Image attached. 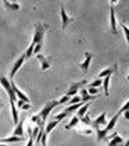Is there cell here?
<instances>
[{
  "mask_svg": "<svg viewBox=\"0 0 129 146\" xmlns=\"http://www.w3.org/2000/svg\"><path fill=\"white\" fill-rule=\"evenodd\" d=\"M49 28L47 24L43 23H38L35 25V31H33V38H32V45H39L42 43L43 39H44V34H46V29Z\"/></svg>",
  "mask_w": 129,
  "mask_h": 146,
  "instance_id": "6da1fadb",
  "label": "cell"
},
{
  "mask_svg": "<svg viewBox=\"0 0 129 146\" xmlns=\"http://www.w3.org/2000/svg\"><path fill=\"white\" fill-rule=\"evenodd\" d=\"M118 117H119V114H115V115H114V117H112V118L107 123V125H106L104 128L97 129V139H99V141H103V139H106V138H107L108 132L114 129L115 124H117V121H118Z\"/></svg>",
  "mask_w": 129,
  "mask_h": 146,
  "instance_id": "7a4b0ae2",
  "label": "cell"
},
{
  "mask_svg": "<svg viewBox=\"0 0 129 146\" xmlns=\"http://www.w3.org/2000/svg\"><path fill=\"white\" fill-rule=\"evenodd\" d=\"M0 85L4 88L6 92H7L10 102H14V103H15V102L18 100V99H17V96H15V93H14V90H13V88H11V82L9 81V79L4 78V77H0Z\"/></svg>",
  "mask_w": 129,
  "mask_h": 146,
  "instance_id": "3957f363",
  "label": "cell"
},
{
  "mask_svg": "<svg viewBox=\"0 0 129 146\" xmlns=\"http://www.w3.org/2000/svg\"><path fill=\"white\" fill-rule=\"evenodd\" d=\"M57 106H58V100H52V102H49V103H46V104L43 106V109L40 110V113H39V115H40L42 121L47 120V117H49L50 111L53 110L54 107H57Z\"/></svg>",
  "mask_w": 129,
  "mask_h": 146,
  "instance_id": "277c9868",
  "label": "cell"
},
{
  "mask_svg": "<svg viewBox=\"0 0 129 146\" xmlns=\"http://www.w3.org/2000/svg\"><path fill=\"white\" fill-rule=\"evenodd\" d=\"M86 84H87V81L86 79H81V81H78V82H74L71 86H69V89L67 90V93L65 95H68L69 98H74L78 95V90L81 89L82 86H85Z\"/></svg>",
  "mask_w": 129,
  "mask_h": 146,
  "instance_id": "5b68a950",
  "label": "cell"
},
{
  "mask_svg": "<svg viewBox=\"0 0 129 146\" xmlns=\"http://www.w3.org/2000/svg\"><path fill=\"white\" fill-rule=\"evenodd\" d=\"M107 123H108L107 121V114H106V113H101L99 117H96V118L92 121V127L97 131V129H100V127L104 128V127L107 125Z\"/></svg>",
  "mask_w": 129,
  "mask_h": 146,
  "instance_id": "8992f818",
  "label": "cell"
},
{
  "mask_svg": "<svg viewBox=\"0 0 129 146\" xmlns=\"http://www.w3.org/2000/svg\"><path fill=\"white\" fill-rule=\"evenodd\" d=\"M71 23H72V18H71V17H68V14H67V11H65L64 4L61 3V28L65 29V28H67Z\"/></svg>",
  "mask_w": 129,
  "mask_h": 146,
  "instance_id": "52a82bcc",
  "label": "cell"
},
{
  "mask_svg": "<svg viewBox=\"0 0 129 146\" xmlns=\"http://www.w3.org/2000/svg\"><path fill=\"white\" fill-rule=\"evenodd\" d=\"M24 61H25V56L22 54V56L20 57V58H18V60H17L15 63H14V66H13V68H11V71H10V78H11V79L14 78V75H15V74L18 72V70L22 67Z\"/></svg>",
  "mask_w": 129,
  "mask_h": 146,
  "instance_id": "ba28073f",
  "label": "cell"
},
{
  "mask_svg": "<svg viewBox=\"0 0 129 146\" xmlns=\"http://www.w3.org/2000/svg\"><path fill=\"white\" fill-rule=\"evenodd\" d=\"M111 6V9H110V23H111V31H112V34L117 35L118 34V31H117V20H115V10H114V6L112 4H110Z\"/></svg>",
  "mask_w": 129,
  "mask_h": 146,
  "instance_id": "9c48e42d",
  "label": "cell"
},
{
  "mask_svg": "<svg viewBox=\"0 0 129 146\" xmlns=\"http://www.w3.org/2000/svg\"><path fill=\"white\" fill-rule=\"evenodd\" d=\"M117 68H118V66L114 64L112 67H108V68H106V70H103V71H100V72H99V79H103V78H106V77H111V75L117 71Z\"/></svg>",
  "mask_w": 129,
  "mask_h": 146,
  "instance_id": "30bf717a",
  "label": "cell"
},
{
  "mask_svg": "<svg viewBox=\"0 0 129 146\" xmlns=\"http://www.w3.org/2000/svg\"><path fill=\"white\" fill-rule=\"evenodd\" d=\"M92 58H93L92 53L85 52V60H83V61L79 64V67H81V70H82L83 72H86V71L89 70V66H90V61H92Z\"/></svg>",
  "mask_w": 129,
  "mask_h": 146,
  "instance_id": "8fae6325",
  "label": "cell"
},
{
  "mask_svg": "<svg viewBox=\"0 0 129 146\" xmlns=\"http://www.w3.org/2000/svg\"><path fill=\"white\" fill-rule=\"evenodd\" d=\"M79 96H81L82 103H89L90 100H93V99H96L97 98V96H92V95H89L86 88H81V90H79Z\"/></svg>",
  "mask_w": 129,
  "mask_h": 146,
  "instance_id": "7c38bea8",
  "label": "cell"
},
{
  "mask_svg": "<svg viewBox=\"0 0 129 146\" xmlns=\"http://www.w3.org/2000/svg\"><path fill=\"white\" fill-rule=\"evenodd\" d=\"M36 57L40 61V68H42L43 71L50 68V57H46V56H43V54H38Z\"/></svg>",
  "mask_w": 129,
  "mask_h": 146,
  "instance_id": "4fadbf2b",
  "label": "cell"
},
{
  "mask_svg": "<svg viewBox=\"0 0 129 146\" xmlns=\"http://www.w3.org/2000/svg\"><path fill=\"white\" fill-rule=\"evenodd\" d=\"M13 135H14V136H21V138H24V118L20 120V123L15 125V128H14V131H13Z\"/></svg>",
  "mask_w": 129,
  "mask_h": 146,
  "instance_id": "5bb4252c",
  "label": "cell"
},
{
  "mask_svg": "<svg viewBox=\"0 0 129 146\" xmlns=\"http://www.w3.org/2000/svg\"><path fill=\"white\" fill-rule=\"evenodd\" d=\"M11 104V117H13V123L17 124L20 123V115H18V110H17V106H15V103L14 102H10Z\"/></svg>",
  "mask_w": 129,
  "mask_h": 146,
  "instance_id": "9a60e30c",
  "label": "cell"
},
{
  "mask_svg": "<svg viewBox=\"0 0 129 146\" xmlns=\"http://www.w3.org/2000/svg\"><path fill=\"white\" fill-rule=\"evenodd\" d=\"M58 124H60V121H57V120H52V121H49V123H47V125H46L44 134L49 135V134H50V132H52V131L54 129V128H56V127L58 125Z\"/></svg>",
  "mask_w": 129,
  "mask_h": 146,
  "instance_id": "2e32d148",
  "label": "cell"
},
{
  "mask_svg": "<svg viewBox=\"0 0 129 146\" xmlns=\"http://www.w3.org/2000/svg\"><path fill=\"white\" fill-rule=\"evenodd\" d=\"M89 107H90V103H83V106L76 111V115H78V118H82L83 115L87 114V110H89Z\"/></svg>",
  "mask_w": 129,
  "mask_h": 146,
  "instance_id": "e0dca14e",
  "label": "cell"
},
{
  "mask_svg": "<svg viewBox=\"0 0 129 146\" xmlns=\"http://www.w3.org/2000/svg\"><path fill=\"white\" fill-rule=\"evenodd\" d=\"M79 121H81V120L78 118V115H76V114L75 115H72V118L69 120V123L65 125V129H67V131H68V129H72L74 127H76V124L79 123Z\"/></svg>",
  "mask_w": 129,
  "mask_h": 146,
  "instance_id": "ac0fdd59",
  "label": "cell"
},
{
  "mask_svg": "<svg viewBox=\"0 0 129 146\" xmlns=\"http://www.w3.org/2000/svg\"><path fill=\"white\" fill-rule=\"evenodd\" d=\"M3 4H4L7 9H10V10H20V3H17V1H9V0H4Z\"/></svg>",
  "mask_w": 129,
  "mask_h": 146,
  "instance_id": "d6986e66",
  "label": "cell"
},
{
  "mask_svg": "<svg viewBox=\"0 0 129 146\" xmlns=\"http://www.w3.org/2000/svg\"><path fill=\"white\" fill-rule=\"evenodd\" d=\"M124 143H125V141L122 139V136L118 135V136H115V138L111 139V142L108 143V146H122Z\"/></svg>",
  "mask_w": 129,
  "mask_h": 146,
  "instance_id": "ffe728a7",
  "label": "cell"
},
{
  "mask_svg": "<svg viewBox=\"0 0 129 146\" xmlns=\"http://www.w3.org/2000/svg\"><path fill=\"white\" fill-rule=\"evenodd\" d=\"M110 79H111V77H106V78H103V89H104V95L106 96H108L110 95Z\"/></svg>",
  "mask_w": 129,
  "mask_h": 146,
  "instance_id": "44dd1931",
  "label": "cell"
},
{
  "mask_svg": "<svg viewBox=\"0 0 129 146\" xmlns=\"http://www.w3.org/2000/svg\"><path fill=\"white\" fill-rule=\"evenodd\" d=\"M76 103H82V100H81V96H79V95H76V96H74L72 99H69V102H68V106H71V104H76Z\"/></svg>",
  "mask_w": 129,
  "mask_h": 146,
  "instance_id": "7402d4cb",
  "label": "cell"
},
{
  "mask_svg": "<svg viewBox=\"0 0 129 146\" xmlns=\"http://www.w3.org/2000/svg\"><path fill=\"white\" fill-rule=\"evenodd\" d=\"M79 120H81L82 123L85 124V125H92V121H93V120H92V118H90V117H89L87 114H86V115H83L82 118H79Z\"/></svg>",
  "mask_w": 129,
  "mask_h": 146,
  "instance_id": "603a6c76",
  "label": "cell"
},
{
  "mask_svg": "<svg viewBox=\"0 0 129 146\" xmlns=\"http://www.w3.org/2000/svg\"><path fill=\"white\" fill-rule=\"evenodd\" d=\"M103 85V79H96V81H93L90 85H89V88H99V86H101Z\"/></svg>",
  "mask_w": 129,
  "mask_h": 146,
  "instance_id": "cb8c5ba5",
  "label": "cell"
},
{
  "mask_svg": "<svg viewBox=\"0 0 129 146\" xmlns=\"http://www.w3.org/2000/svg\"><path fill=\"white\" fill-rule=\"evenodd\" d=\"M121 27H122V31H124V34H125V38H126V42L129 43V28L125 25V24L121 23Z\"/></svg>",
  "mask_w": 129,
  "mask_h": 146,
  "instance_id": "d4e9b609",
  "label": "cell"
},
{
  "mask_svg": "<svg viewBox=\"0 0 129 146\" xmlns=\"http://www.w3.org/2000/svg\"><path fill=\"white\" fill-rule=\"evenodd\" d=\"M68 117V114L65 111H61L60 114H57L56 117H54V120H57V121H61V120H64V118H67Z\"/></svg>",
  "mask_w": 129,
  "mask_h": 146,
  "instance_id": "484cf974",
  "label": "cell"
},
{
  "mask_svg": "<svg viewBox=\"0 0 129 146\" xmlns=\"http://www.w3.org/2000/svg\"><path fill=\"white\" fill-rule=\"evenodd\" d=\"M42 47H43V43H39V45L35 46V49H33V54H40V52H42Z\"/></svg>",
  "mask_w": 129,
  "mask_h": 146,
  "instance_id": "4316f807",
  "label": "cell"
},
{
  "mask_svg": "<svg viewBox=\"0 0 129 146\" xmlns=\"http://www.w3.org/2000/svg\"><path fill=\"white\" fill-rule=\"evenodd\" d=\"M87 93L92 95V96H97L99 93V88H87Z\"/></svg>",
  "mask_w": 129,
  "mask_h": 146,
  "instance_id": "83f0119b",
  "label": "cell"
},
{
  "mask_svg": "<svg viewBox=\"0 0 129 146\" xmlns=\"http://www.w3.org/2000/svg\"><path fill=\"white\" fill-rule=\"evenodd\" d=\"M69 99H71V98H69L68 95H64L61 99H58V104H64V103H68V102H69Z\"/></svg>",
  "mask_w": 129,
  "mask_h": 146,
  "instance_id": "f1b7e54d",
  "label": "cell"
},
{
  "mask_svg": "<svg viewBox=\"0 0 129 146\" xmlns=\"http://www.w3.org/2000/svg\"><path fill=\"white\" fill-rule=\"evenodd\" d=\"M125 111H129V100L121 107V110H119V113L118 114H122V113H125Z\"/></svg>",
  "mask_w": 129,
  "mask_h": 146,
  "instance_id": "f546056e",
  "label": "cell"
},
{
  "mask_svg": "<svg viewBox=\"0 0 129 146\" xmlns=\"http://www.w3.org/2000/svg\"><path fill=\"white\" fill-rule=\"evenodd\" d=\"M29 109H31V103H22L21 110H24V111H26V110H29Z\"/></svg>",
  "mask_w": 129,
  "mask_h": 146,
  "instance_id": "4dcf8cb0",
  "label": "cell"
},
{
  "mask_svg": "<svg viewBox=\"0 0 129 146\" xmlns=\"http://www.w3.org/2000/svg\"><path fill=\"white\" fill-rule=\"evenodd\" d=\"M82 134H85V135H92L93 134V131L89 128V129H82Z\"/></svg>",
  "mask_w": 129,
  "mask_h": 146,
  "instance_id": "1f68e13d",
  "label": "cell"
},
{
  "mask_svg": "<svg viewBox=\"0 0 129 146\" xmlns=\"http://www.w3.org/2000/svg\"><path fill=\"white\" fill-rule=\"evenodd\" d=\"M33 141H35V139L29 136V139H28V142H26V146H33Z\"/></svg>",
  "mask_w": 129,
  "mask_h": 146,
  "instance_id": "d6a6232c",
  "label": "cell"
},
{
  "mask_svg": "<svg viewBox=\"0 0 129 146\" xmlns=\"http://www.w3.org/2000/svg\"><path fill=\"white\" fill-rule=\"evenodd\" d=\"M115 136H118V134H117V132H112L111 136H110V139H112V138H115Z\"/></svg>",
  "mask_w": 129,
  "mask_h": 146,
  "instance_id": "836d02e7",
  "label": "cell"
},
{
  "mask_svg": "<svg viewBox=\"0 0 129 146\" xmlns=\"http://www.w3.org/2000/svg\"><path fill=\"white\" fill-rule=\"evenodd\" d=\"M124 146H129V139H128V141H125V143H124Z\"/></svg>",
  "mask_w": 129,
  "mask_h": 146,
  "instance_id": "e575fe53",
  "label": "cell"
},
{
  "mask_svg": "<svg viewBox=\"0 0 129 146\" xmlns=\"http://www.w3.org/2000/svg\"><path fill=\"white\" fill-rule=\"evenodd\" d=\"M0 146H9V145H6V143H0Z\"/></svg>",
  "mask_w": 129,
  "mask_h": 146,
  "instance_id": "d590c367",
  "label": "cell"
},
{
  "mask_svg": "<svg viewBox=\"0 0 129 146\" xmlns=\"http://www.w3.org/2000/svg\"><path fill=\"white\" fill-rule=\"evenodd\" d=\"M1 107H3V103H1V100H0V109H1Z\"/></svg>",
  "mask_w": 129,
  "mask_h": 146,
  "instance_id": "8d00e7d4",
  "label": "cell"
}]
</instances>
